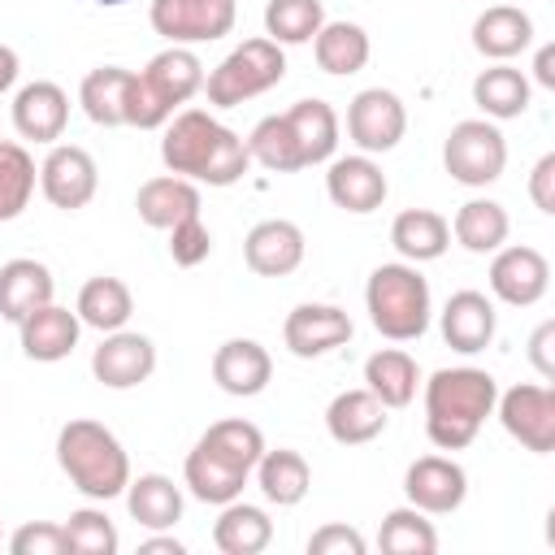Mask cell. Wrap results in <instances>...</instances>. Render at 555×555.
I'll list each match as a JSON object with an SVG mask.
<instances>
[{
	"label": "cell",
	"instance_id": "obj_1",
	"mask_svg": "<svg viewBox=\"0 0 555 555\" xmlns=\"http://www.w3.org/2000/svg\"><path fill=\"white\" fill-rule=\"evenodd\" d=\"M160 160L169 173L208 186H234L251 165L247 143L204 108H182L178 117L165 121Z\"/></svg>",
	"mask_w": 555,
	"mask_h": 555
},
{
	"label": "cell",
	"instance_id": "obj_2",
	"mask_svg": "<svg viewBox=\"0 0 555 555\" xmlns=\"http://www.w3.org/2000/svg\"><path fill=\"white\" fill-rule=\"evenodd\" d=\"M499 382L486 369H438L425 382V434L438 451H464L494 412Z\"/></svg>",
	"mask_w": 555,
	"mask_h": 555
},
{
	"label": "cell",
	"instance_id": "obj_3",
	"mask_svg": "<svg viewBox=\"0 0 555 555\" xmlns=\"http://www.w3.org/2000/svg\"><path fill=\"white\" fill-rule=\"evenodd\" d=\"M56 464L74 481V490L95 499V503H108V499L126 494V486H130L126 447L117 442V434L108 425L87 421V416L61 425V434H56Z\"/></svg>",
	"mask_w": 555,
	"mask_h": 555
},
{
	"label": "cell",
	"instance_id": "obj_4",
	"mask_svg": "<svg viewBox=\"0 0 555 555\" xmlns=\"http://www.w3.org/2000/svg\"><path fill=\"white\" fill-rule=\"evenodd\" d=\"M195 91H204V65L191 48L169 43L130 78L126 91V126L134 130H160L178 104H186Z\"/></svg>",
	"mask_w": 555,
	"mask_h": 555
},
{
	"label": "cell",
	"instance_id": "obj_5",
	"mask_svg": "<svg viewBox=\"0 0 555 555\" xmlns=\"http://www.w3.org/2000/svg\"><path fill=\"white\" fill-rule=\"evenodd\" d=\"M369 321L390 343H412L429 330V282L416 273V264H377L364 286Z\"/></svg>",
	"mask_w": 555,
	"mask_h": 555
},
{
	"label": "cell",
	"instance_id": "obj_6",
	"mask_svg": "<svg viewBox=\"0 0 555 555\" xmlns=\"http://www.w3.org/2000/svg\"><path fill=\"white\" fill-rule=\"evenodd\" d=\"M286 74V56L282 43H273L269 35L260 39H243L212 74H204V95L212 108H234L243 100L264 95L269 87H278Z\"/></svg>",
	"mask_w": 555,
	"mask_h": 555
},
{
	"label": "cell",
	"instance_id": "obj_7",
	"mask_svg": "<svg viewBox=\"0 0 555 555\" xmlns=\"http://www.w3.org/2000/svg\"><path fill=\"white\" fill-rule=\"evenodd\" d=\"M442 165L455 182L464 186H490L503 178L507 165V139L490 117H468L455 121L447 143H442Z\"/></svg>",
	"mask_w": 555,
	"mask_h": 555
},
{
	"label": "cell",
	"instance_id": "obj_8",
	"mask_svg": "<svg viewBox=\"0 0 555 555\" xmlns=\"http://www.w3.org/2000/svg\"><path fill=\"white\" fill-rule=\"evenodd\" d=\"M238 4L234 0H152L147 22L160 39L191 48V43H212L234 30Z\"/></svg>",
	"mask_w": 555,
	"mask_h": 555
},
{
	"label": "cell",
	"instance_id": "obj_9",
	"mask_svg": "<svg viewBox=\"0 0 555 555\" xmlns=\"http://www.w3.org/2000/svg\"><path fill=\"white\" fill-rule=\"evenodd\" d=\"M95 186H100V169H95L91 152L78 147V143H52V152L39 165L43 199L61 212H78L95 199Z\"/></svg>",
	"mask_w": 555,
	"mask_h": 555
},
{
	"label": "cell",
	"instance_id": "obj_10",
	"mask_svg": "<svg viewBox=\"0 0 555 555\" xmlns=\"http://www.w3.org/2000/svg\"><path fill=\"white\" fill-rule=\"evenodd\" d=\"M499 408V421L503 429L525 447V451H555V390L551 386H533V382H520L512 390H503L494 399Z\"/></svg>",
	"mask_w": 555,
	"mask_h": 555
},
{
	"label": "cell",
	"instance_id": "obj_11",
	"mask_svg": "<svg viewBox=\"0 0 555 555\" xmlns=\"http://www.w3.org/2000/svg\"><path fill=\"white\" fill-rule=\"evenodd\" d=\"M403 130H408V108H403V100H399L395 91H386V87H364V91L347 104V134H351V143H356L364 156L399 147Z\"/></svg>",
	"mask_w": 555,
	"mask_h": 555
},
{
	"label": "cell",
	"instance_id": "obj_12",
	"mask_svg": "<svg viewBox=\"0 0 555 555\" xmlns=\"http://www.w3.org/2000/svg\"><path fill=\"white\" fill-rule=\"evenodd\" d=\"M403 494L412 507H421L425 516H447L464 503L468 494V473L447 460V455H421L408 464L403 473Z\"/></svg>",
	"mask_w": 555,
	"mask_h": 555
},
{
	"label": "cell",
	"instance_id": "obj_13",
	"mask_svg": "<svg viewBox=\"0 0 555 555\" xmlns=\"http://www.w3.org/2000/svg\"><path fill=\"white\" fill-rule=\"evenodd\" d=\"M91 373L95 382H104L108 390H130L139 382H147L156 373V347L147 334L134 330H113L104 334V343L91 356Z\"/></svg>",
	"mask_w": 555,
	"mask_h": 555
},
{
	"label": "cell",
	"instance_id": "obj_14",
	"mask_svg": "<svg viewBox=\"0 0 555 555\" xmlns=\"http://www.w3.org/2000/svg\"><path fill=\"white\" fill-rule=\"evenodd\" d=\"M551 264L538 247H499L490 260V291L512 308H529L546 295Z\"/></svg>",
	"mask_w": 555,
	"mask_h": 555
},
{
	"label": "cell",
	"instance_id": "obj_15",
	"mask_svg": "<svg viewBox=\"0 0 555 555\" xmlns=\"http://www.w3.org/2000/svg\"><path fill=\"white\" fill-rule=\"evenodd\" d=\"M243 260L256 278H286L304 264V230L286 217L256 221L243 238Z\"/></svg>",
	"mask_w": 555,
	"mask_h": 555
},
{
	"label": "cell",
	"instance_id": "obj_16",
	"mask_svg": "<svg viewBox=\"0 0 555 555\" xmlns=\"http://www.w3.org/2000/svg\"><path fill=\"white\" fill-rule=\"evenodd\" d=\"M282 343L299 360L325 356V351L351 343V317L334 304H299V308H291V317L282 325Z\"/></svg>",
	"mask_w": 555,
	"mask_h": 555
},
{
	"label": "cell",
	"instance_id": "obj_17",
	"mask_svg": "<svg viewBox=\"0 0 555 555\" xmlns=\"http://www.w3.org/2000/svg\"><path fill=\"white\" fill-rule=\"evenodd\" d=\"M325 191H330L334 208L364 217V212H373V208L386 204V191H390V186H386L382 165L360 152V156H338V160H330Z\"/></svg>",
	"mask_w": 555,
	"mask_h": 555
},
{
	"label": "cell",
	"instance_id": "obj_18",
	"mask_svg": "<svg viewBox=\"0 0 555 555\" xmlns=\"http://www.w3.org/2000/svg\"><path fill=\"white\" fill-rule=\"evenodd\" d=\"M65 121H69V95L56 82L35 78V82H26L13 95V126H17L22 139H30V143H56L65 134Z\"/></svg>",
	"mask_w": 555,
	"mask_h": 555
},
{
	"label": "cell",
	"instance_id": "obj_19",
	"mask_svg": "<svg viewBox=\"0 0 555 555\" xmlns=\"http://www.w3.org/2000/svg\"><path fill=\"white\" fill-rule=\"evenodd\" d=\"M269 377H273V360L256 338H225L212 351V382L234 399L260 395Z\"/></svg>",
	"mask_w": 555,
	"mask_h": 555
},
{
	"label": "cell",
	"instance_id": "obj_20",
	"mask_svg": "<svg viewBox=\"0 0 555 555\" xmlns=\"http://www.w3.org/2000/svg\"><path fill=\"white\" fill-rule=\"evenodd\" d=\"M78 330H82L78 312L61 308V304H43V308H35V312H26L17 321L22 351H26V360H39V364L65 360L78 347Z\"/></svg>",
	"mask_w": 555,
	"mask_h": 555
},
{
	"label": "cell",
	"instance_id": "obj_21",
	"mask_svg": "<svg viewBox=\"0 0 555 555\" xmlns=\"http://www.w3.org/2000/svg\"><path fill=\"white\" fill-rule=\"evenodd\" d=\"M494 304L481 291H455L442 308V338L460 356H477L494 338Z\"/></svg>",
	"mask_w": 555,
	"mask_h": 555
},
{
	"label": "cell",
	"instance_id": "obj_22",
	"mask_svg": "<svg viewBox=\"0 0 555 555\" xmlns=\"http://www.w3.org/2000/svg\"><path fill=\"white\" fill-rule=\"evenodd\" d=\"M134 208H139V221L152 225V230H173L178 221L195 217L199 212V186L191 178H178V173H160V178H147L134 195Z\"/></svg>",
	"mask_w": 555,
	"mask_h": 555
},
{
	"label": "cell",
	"instance_id": "obj_23",
	"mask_svg": "<svg viewBox=\"0 0 555 555\" xmlns=\"http://www.w3.org/2000/svg\"><path fill=\"white\" fill-rule=\"evenodd\" d=\"M325 429H330V438L343 442V447L373 442V438L386 429V403H382L369 386L343 390V395H334L330 408H325Z\"/></svg>",
	"mask_w": 555,
	"mask_h": 555
},
{
	"label": "cell",
	"instance_id": "obj_24",
	"mask_svg": "<svg viewBox=\"0 0 555 555\" xmlns=\"http://www.w3.org/2000/svg\"><path fill=\"white\" fill-rule=\"evenodd\" d=\"M52 291H56V282H52L48 264H39L30 256H17V260L0 264V317L4 321L17 325L26 312L52 304Z\"/></svg>",
	"mask_w": 555,
	"mask_h": 555
},
{
	"label": "cell",
	"instance_id": "obj_25",
	"mask_svg": "<svg viewBox=\"0 0 555 555\" xmlns=\"http://www.w3.org/2000/svg\"><path fill=\"white\" fill-rule=\"evenodd\" d=\"M533 43V17L516 4H494L473 22V48L490 61H512Z\"/></svg>",
	"mask_w": 555,
	"mask_h": 555
},
{
	"label": "cell",
	"instance_id": "obj_26",
	"mask_svg": "<svg viewBox=\"0 0 555 555\" xmlns=\"http://www.w3.org/2000/svg\"><path fill=\"white\" fill-rule=\"evenodd\" d=\"M390 243L408 264L438 260L451 247V221L434 208H403L390 225Z\"/></svg>",
	"mask_w": 555,
	"mask_h": 555
},
{
	"label": "cell",
	"instance_id": "obj_27",
	"mask_svg": "<svg viewBox=\"0 0 555 555\" xmlns=\"http://www.w3.org/2000/svg\"><path fill=\"white\" fill-rule=\"evenodd\" d=\"M273 542V520L256 503H221V516L212 525V546L221 555H260Z\"/></svg>",
	"mask_w": 555,
	"mask_h": 555
},
{
	"label": "cell",
	"instance_id": "obj_28",
	"mask_svg": "<svg viewBox=\"0 0 555 555\" xmlns=\"http://www.w3.org/2000/svg\"><path fill=\"white\" fill-rule=\"evenodd\" d=\"M126 507H130L134 525L160 533V529H173L182 520V490L165 473H143V477H130Z\"/></svg>",
	"mask_w": 555,
	"mask_h": 555
},
{
	"label": "cell",
	"instance_id": "obj_29",
	"mask_svg": "<svg viewBox=\"0 0 555 555\" xmlns=\"http://www.w3.org/2000/svg\"><path fill=\"white\" fill-rule=\"evenodd\" d=\"M286 126L304 152V165H321L338 147V113L325 100H295L286 113Z\"/></svg>",
	"mask_w": 555,
	"mask_h": 555
},
{
	"label": "cell",
	"instance_id": "obj_30",
	"mask_svg": "<svg viewBox=\"0 0 555 555\" xmlns=\"http://www.w3.org/2000/svg\"><path fill=\"white\" fill-rule=\"evenodd\" d=\"M251 473H256L260 494H264L269 503H278V507H295V503L308 494V486H312V468H308V460H304L299 451H291V447L264 451V455L256 460Z\"/></svg>",
	"mask_w": 555,
	"mask_h": 555
},
{
	"label": "cell",
	"instance_id": "obj_31",
	"mask_svg": "<svg viewBox=\"0 0 555 555\" xmlns=\"http://www.w3.org/2000/svg\"><path fill=\"white\" fill-rule=\"evenodd\" d=\"M369 30L356 26V22H325L317 35H312V56L325 74H360L369 65Z\"/></svg>",
	"mask_w": 555,
	"mask_h": 555
},
{
	"label": "cell",
	"instance_id": "obj_32",
	"mask_svg": "<svg viewBox=\"0 0 555 555\" xmlns=\"http://www.w3.org/2000/svg\"><path fill=\"white\" fill-rule=\"evenodd\" d=\"M473 104L490 117V121H507V117H520L529 108V78L520 69H512L507 61L481 69L473 78Z\"/></svg>",
	"mask_w": 555,
	"mask_h": 555
},
{
	"label": "cell",
	"instance_id": "obj_33",
	"mask_svg": "<svg viewBox=\"0 0 555 555\" xmlns=\"http://www.w3.org/2000/svg\"><path fill=\"white\" fill-rule=\"evenodd\" d=\"M416 360L399 347H382L364 360V386L386 403V412L395 408H408L416 399Z\"/></svg>",
	"mask_w": 555,
	"mask_h": 555
},
{
	"label": "cell",
	"instance_id": "obj_34",
	"mask_svg": "<svg viewBox=\"0 0 555 555\" xmlns=\"http://www.w3.org/2000/svg\"><path fill=\"white\" fill-rule=\"evenodd\" d=\"M195 447H199V451H208L212 460H221L225 468H234V473L251 477L256 460L264 455V434H260L251 421H238V416H230V421H217V425H208V429H204V438H199Z\"/></svg>",
	"mask_w": 555,
	"mask_h": 555
},
{
	"label": "cell",
	"instance_id": "obj_35",
	"mask_svg": "<svg viewBox=\"0 0 555 555\" xmlns=\"http://www.w3.org/2000/svg\"><path fill=\"white\" fill-rule=\"evenodd\" d=\"M507 230H512V221H507V208L499 199H468V204H460V212L451 221L455 243L473 256L499 251L507 243Z\"/></svg>",
	"mask_w": 555,
	"mask_h": 555
},
{
	"label": "cell",
	"instance_id": "obj_36",
	"mask_svg": "<svg viewBox=\"0 0 555 555\" xmlns=\"http://www.w3.org/2000/svg\"><path fill=\"white\" fill-rule=\"evenodd\" d=\"M78 321L82 325H91V330H100V334H113V330H121L126 321H130V312H134V299H130V286L121 282V278H108V273H100V278H91L82 291H78Z\"/></svg>",
	"mask_w": 555,
	"mask_h": 555
},
{
	"label": "cell",
	"instance_id": "obj_37",
	"mask_svg": "<svg viewBox=\"0 0 555 555\" xmlns=\"http://www.w3.org/2000/svg\"><path fill=\"white\" fill-rule=\"evenodd\" d=\"M130 78H134V69H121V65L91 69L82 78V87H78L82 113L95 126H126V91H130Z\"/></svg>",
	"mask_w": 555,
	"mask_h": 555
},
{
	"label": "cell",
	"instance_id": "obj_38",
	"mask_svg": "<svg viewBox=\"0 0 555 555\" xmlns=\"http://www.w3.org/2000/svg\"><path fill=\"white\" fill-rule=\"evenodd\" d=\"M243 143H247V156H251V160H260V165H264V169H273V173L308 169V165H304V152H299V143H295V134H291V126H286V117H282V113L260 117V121H256V130H251Z\"/></svg>",
	"mask_w": 555,
	"mask_h": 555
},
{
	"label": "cell",
	"instance_id": "obj_39",
	"mask_svg": "<svg viewBox=\"0 0 555 555\" xmlns=\"http://www.w3.org/2000/svg\"><path fill=\"white\" fill-rule=\"evenodd\" d=\"M377 546L386 555H434L438 551V529L425 520L421 507H395L386 512L382 529H377Z\"/></svg>",
	"mask_w": 555,
	"mask_h": 555
},
{
	"label": "cell",
	"instance_id": "obj_40",
	"mask_svg": "<svg viewBox=\"0 0 555 555\" xmlns=\"http://www.w3.org/2000/svg\"><path fill=\"white\" fill-rule=\"evenodd\" d=\"M182 477H186V486H191V494H195L199 503H217V507H221V503H234V499L243 494V486H247L243 473L225 468L221 460H212V455L199 451V447H191Z\"/></svg>",
	"mask_w": 555,
	"mask_h": 555
},
{
	"label": "cell",
	"instance_id": "obj_41",
	"mask_svg": "<svg viewBox=\"0 0 555 555\" xmlns=\"http://www.w3.org/2000/svg\"><path fill=\"white\" fill-rule=\"evenodd\" d=\"M325 26V4L321 0H269L264 4V35L273 43H308Z\"/></svg>",
	"mask_w": 555,
	"mask_h": 555
},
{
	"label": "cell",
	"instance_id": "obj_42",
	"mask_svg": "<svg viewBox=\"0 0 555 555\" xmlns=\"http://www.w3.org/2000/svg\"><path fill=\"white\" fill-rule=\"evenodd\" d=\"M35 195V160L22 143L0 139V221H13L26 212Z\"/></svg>",
	"mask_w": 555,
	"mask_h": 555
},
{
	"label": "cell",
	"instance_id": "obj_43",
	"mask_svg": "<svg viewBox=\"0 0 555 555\" xmlns=\"http://www.w3.org/2000/svg\"><path fill=\"white\" fill-rule=\"evenodd\" d=\"M65 538L74 555H117V529L100 507H78L65 520Z\"/></svg>",
	"mask_w": 555,
	"mask_h": 555
},
{
	"label": "cell",
	"instance_id": "obj_44",
	"mask_svg": "<svg viewBox=\"0 0 555 555\" xmlns=\"http://www.w3.org/2000/svg\"><path fill=\"white\" fill-rule=\"evenodd\" d=\"M165 234H169V256H173V264H182V269H195V264L208 260V251H212V234H208V225L199 221V212L186 217V221H178V225L165 230Z\"/></svg>",
	"mask_w": 555,
	"mask_h": 555
},
{
	"label": "cell",
	"instance_id": "obj_45",
	"mask_svg": "<svg viewBox=\"0 0 555 555\" xmlns=\"http://www.w3.org/2000/svg\"><path fill=\"white\" fill-rule=\"evenodd\" d=\"M13 555H69V538L65 525H48V520H30L9 538Z\"/></svg>",
	"mask_w": 555,
	"mask_h": 555
},
{
	"label": "cell",
	"instance_id": "obj_46",
	"mask_svg": "<svg viewBox=\"0 0 555 555\" xmlns=\"http://www.w3.org/2000/svg\"><path fill=\"white\" fill-rule=\"evenodd\" d=\"M308 555H364V538L351 525H321L308 538Z\"/></svg>",
	"mask_w": 555,
	"mask_h": 555
},
{
	"label": "cell",
	"instance_id": "obj_47",
	"mask_svg": "<svg viewBox=\"0 0 555 555\" xmlns=\"http://www.w3.org/2000/svg\"><path fill=\"white\" fill-rule=\"evenodd\" d=\"M529 199L542 212H555V152H546L529 173Z\"/></svg>",
	"mask_w": 555,
	"mask_h": 555
},
{
	"label": "cell",
	"instance_id": "obj_48",
	"mask_svg": "<svg viewBox=\"0 0 555 555\" xmlns=\"http://www.w3.org/2000/svg\"><path fill=\"white\" fill-rule=\"evenodd\" d=\"M529 360H533V369L542 373V382L555 377V321H542V325L533 330V338H529Z\"/></svg>",
	"mask_w": 555,
	"mask_h": 555
},
{
	"label": "cell",
	"instance_id": "obj_49",
	"mask_svg": "<svg viewBox=\"0 0 555 555\" xmlns=\"http://www.w3.org/2000/svg\"><path fill=\"white\" fill-rule=\"evenodd\" d=\"M17 69H22V61H17V52L9 48V43H0V95L17 82Z\"/></svg>",
	"mask_w": 555,
	"mask_h": 555
},
{
	"label": "cell",
	"instance_id": "obj_50",
	"mask_svg": "<svg viewBox=\"0 0 555 555\" xmlns=\"http://www.w3.org/2000/svg\"><path fill=\"white\" fill-rule=\"evenodd\" d=\"M533 74L542 87H555V48H542L538 61H533Z\"/></svg>",
	"mask_w": 555,
	"mask_h": 555
},
{
	"label": "cell",
	"instance_id": "obj_51",
	"mask_svg": "<svg viewBox=\"0 0 555 555\" xmlns=\"http://www.w3.org/2000/svg\"><path fill=\"white\" fill-rule=\"evenodd\" d=\"M139 555H182V542H173V538H147V542H139Z\"/></svg>",
	"mask_w": 555,
	"mask_h": 555
},
{
	"label": "cell",
	"instance_id": "obj_52",
	"mask_svg": "<svg viewBox=\"0 0 555 555\" xmlns=\"http://www.w3.org/2000/svg\"><path fill=\"white\" fill-rule=\"evenodd\" d=\"M95 4H104V9H117V4H126V0H95Z\"/></svg>",
	"mask_w": 555,
	"mask_h": 555
}]
</instances>
